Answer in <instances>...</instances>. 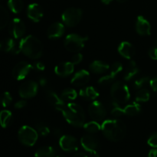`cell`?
I'll list each match as a JSON object with an SVG mask.
<instances>
[{
  "label": "cell",
  "instance_id": "obj_1",
  "mask_svg": "<svg viewBox=\"0 0 157 157\" xmlns=\"http://www.w3.org/2000/svg\"><path fill=\"white\" fill-rule=\"evenodd\" d=\"M101 131L108 140L119 142L125 137L127 127L120 120H106L101 125Z\"/></svg>",
  "mask_w": 157,
  "mask_h": 157
},
{
  "label": "cell",
  "instance_id": "obj_2",
  "mask_svg": "<svg viewBox=\"0 0 157 157\" xmlns=\"http://www.w3.org/2000/svg\"><path fill=\"white\" fill-rule=\"evenodd\" d=\"M61 112L69 124L75 127H84L85 124V113L79 104L68 103Z\"/></svg>",
  "mask_w": 157,
  "mask_h": 157
},
{
  "label": "cell",
  "instance_id": "obj_3",
  "mask_svg": "<svg viewBox=\"0 0 157 157\" xmlns=\"http://www.w3.org/2000/svg\"><path fill=\"white\" fill-rule=\"evenodd\" d=\"M21 52L28 58L38 59L42 56L43 45L41 41L33 35H28L19 41Z\"/></svg>",
  "mask_w": 157,
  "mask_h": 157
},
{
  "label": "cell",
  "instance_id": "obj_4",
  "mask_svg": "<svg viewBox=\"0 0 157 157\" xmlns=\"http://www.w3.org/2000/svg\"><path fill=\"white\" fill-rule=\"evenodd\" d=\"M110 95L113 102L119 105L127 104L130 98L129 87L122 81H116L113 83L110 87Z\"/></svg>",
  "mask_w": 157,
  "mask_h": 157
},
{
  "label": "cell",
  "instance_id": "obj_5",
  "mask_svg": "<svg viewBox=\"0 0 157 157\" xmlns=\"http://www.w3.org/2000/svg\"><path fill=\"white\" fill-rule=\"evenodd\" d=\"M88 40V37H83L78 34H69L64 39V47L71 52H79L85 45L86 41Z\"/></svg>",
  "mask_w": 157,
  "mask_h": 157
},
{
  "label": "cell",
  "instance_id": "obj_6",
  "mask_svg": "<svg viewBox=\"0 0 157 157\" xmlns=\"http://www.w3.org/2000/svg\"><path fill=\"white\" fill-rule=\"evenodd\" d=\"M18 137L21 144L26 147H33L38 140V133L29 126H23L18 130Z\"/></svg>",
  "mask_w": 157,
  "mask_h": 157
},
{
  "label": "cell",
  "instance_id": "obj_7",
  "mask_svg": "<svg viewBox=\"0 0 157 157\" xmlns=\"http://www.w3.org/2000/svg\"><path fill=\"white\" fill-rule=\"evenodd\" d=\"M83 12L81 9L78 8H68L61 15V19L63 23L67 27H75L78 25L81 21Z\"/></svg>",
  "mask_w": 157,
  "mask_h": 157
},
{
  "label": "cell",
  "instance_id": "obj_8",
  "mask_svg": "<svg viewBox=\"0 0 157 157\" xmlns=\"http://www.w3.org/2000/svg\"><path fill=\"white\" fill-rule=\"evenodd\" d=\"M88 113L90 117L95 121H102L107 117V109L104 104L98 101H94L89 105Z\"/></svg>",
  "mask_w": 157,
  "mask_h": 157
},
{
  "label": "cell",
  "instance_id": "obj_9",
  "mask_svg": "<svg viewBox=\"0 0 157 157\" xmlns=\"http://www.w3.org/2000/svg\"><path fill=\"white\" fill-rule=\"evenodd\" d=\"M123 71V64L121 62H115L111 65L110 74L103 76L98 80V84L101 86H107L113 84L115 78Z\"/></svg>",
  "mask_w": 157,
  "mask_h": 157
},
{
  "label": "cell",
  "instance_id": "obj_10",
  "mask_svg": "<svg viewBox=\"0 0 157 157\" xmlns=\"http://www.w3.org/2000/svg\"><path fill=\"white\" fill-rule=\"evenodd\" d=\"M38 90V85L35 81H27L20 86L18 94L21 98L24 99H29L36 96Z\"/></svg>",
  "mask_w": 157,
  "mask_h": 157
},
{
  "label": "cell",
  "instance_id": "obj_11",
  "mask_svg": "<svg viewBox=\"0 0 157 157\" xmlns=\"http://www.w3.org/2000/svg\"><path fill=\"white\" fill-rule=\"evenodd\" d=\"M33 65L26 61H21L14 67L12 70V76L17 81H21L29 75L33 69Z\"/></svg>",
  "mask_w": 157,
  "mask_h": 157
},
{
  "label": "cell",
  "instance_id": "obj_12",
  "mask_svg": "<svg viewBox=\"0 0 157 157\" xmlns=\"http://www.w3.org/2000/svg\"><path fill=\"white\" fill-rule=\"evenodd\" d=\"M9 31L10 35L15 39L21 38L25 32V23L20 18H14L9 22Z\"/></svg>",
  "mask_w": 157,
  "mask_h": 157
},
{
  "label": "cell",
  "instance_id": "obj_13",
  "mask_svg": "<svg viewBox=\"0 0 157 157\" xmlns=\"http://www.w3.org/2000/svg\"><path fill=\"white\" fill-rule=\"evenodd\" d=\"M59 146L61 150L67 153L75 152L78 149V143L75 137L71 135H63L60 137Z\"/></svg>",
  "mask_w": 157,
  "mask_h": 157
},
{
  "label": "cell",
  "instance_id": "obj_14",
  "mask_svg": "<svg viewBox=\"0 0 157 157\" xmlns=\"http://www.w3.org/2000/svg\"><path fill=\"white\" fill-rule=\"evenodd\" d=\"M0 51L17 55L21 52L19 42L18 43L13 38H6L0 41Z\"/></svg>",
  "mask_w": 157,
  "mask_h": 157
},
{
  "label": "cell",
  "instance_id": "obj_15",
  "mask_svg": "<svg viewBox=\"0 0 157 157\" xmlns=\"http://www.w3.org/2000/svg\"><path fill=\"white\" fill-rule=\"evenodd\" d=\"M90 79V75L87 71L86 70H80L77 71L71 78L72 85L75 87H82L88 84Z\"/></svg>",
  "mask_w": 157,
  "mask_h": 157
},
{
  "label": "cell",
  "instance_id": "obj_16",
  "mask_svg": "<svg viewBox=\"0 0 157 157\" xmlns=\"http://www.w3.org/2000/svg\"><path fill=\"white\" fill-rule=\"evenodd\" d=\"M81 144L83 148L88 153L97 151L99 146V143L96 137L91 134H86L81 137Z\"/></svg>",
  "mask_w": 157,
  "mask_h": 157
},
{
  "label": "cell",
  "instance_id": "obj_17",
  "mask_svg": "<svg viewBox=\"0 0 157 157\" xmlns=\"http://www.w3.org/2000/svg\"><path fill=\"white\" fill-rule=\"evenodd\" d=\"M27 15L32 21L38 22L43 18L42 8L38 3H32L27 8Z\"/></svg>",
  "mask_w": 157,
  "mask_h": 157
},
{
  "label": "cell",
  "instance_id": "obj_18",
  "mask_svg": "<svg viewBox=\"0 0 157 157\" xmlns=\"http://www.w3.org/2000/svg\"><path fill=\"white\" fill-rule=\"evenodd\" d=\"M46 98H47L49 104L53 106L56 110H59L60 112L66 106L65 101L61 97L58 96L55 92L52 91V90H48L46 92Z\"/></svg>",
  "mask_w": 157,
  "mask_h": 157
},
{
  "label": "cell",
  "instance_id": "obj_19",
  "mask_svg": "<svg viewBox=\"0 0 157 157\" xmlns=\"http://www.w3.org/2000/svg\"><path fill=\"white\" fill-rule=\"evenodd\" d=\"M136 31L140 35H150L151 34L150 21L142 15L138 16L136 21Z\"/></svg>",
  "mask_w": 157,
  "mask_h": 157
},
{
  "label": "cell",
  "instance_id": "obj_20",
  "mask_svg": "<svg viewBox=\"0 0 157 157\" xmlns=\"http://www.w3.org/2000/svg\"><path fill=\"white\" fill-rule=\"evenodd\" d=\"M75 70V64L71 61L61 62L56 65L55 72L57 75L60 77H67L73 74Z\"/></svg>",
  "mask_w": 157,
  "mask_h": 157
},
{
  "label": "cell",
  "instance_id": "obj_21",
  "mask_svg": "<svg viewBox=\"0 0 157 157\" xmlns=\"http://www.w3.org/2000/svg\"><path fill=\"white\" fill-rule=\"evenodd\" d=\"M65 32L64 25L61 22H55L51 25L47 31V35L51 39H55L62 36Z\"/></svg>",
  "mask_w": 157,
  "mask_h": 157
},
{
  "label": "cell",
  "instance_id": "obj_22",
  "mask_svg": "<svg viewBox=\"0 0 157 157\" xmlns=\"http://www.w3.org/2000/svg\"><path fill=\"white\" fill-rule=\"evenodd\" d=\"M118 52L126 59H132L135 55V48L129 41H123L118 46Z\"/></svg>",
  "mask_w": 157,
  "mask_h": 157
},
{
  "label": "cell",
  "instance_id": "obj_23",
  "mask_svg": "<svg viewBox=\"0 0 157 157\" xmlns=\"http://www.w3.org/2000/svg\"><path fill=\"white\" fill-rule=\"evenodd\" d=\"M139 72L140 68L138 67L137 64L136 63V61H130V63L127 64V67L126 68L125 72H124V81H131L132 79H133L139 74Z\"/></svg>",
  "mask_w": 157,
  "mask_h": 157
},
{
  "label": "cell",
  "instance_id": "obj_24",
  "mask_svg": "<svg viewBox=\"0 0 157 157\" xmlns=\"http://www.w3.org/2000/svg\"><path fill=\"white\" fill-rule=\"evenodd\" d=\"M79 95L86 101H94L99 97V93L94 87H86L81 89Z\"/></svg>",
  "mask_w": 157,
  "mask_h": 157
},
{
  "label": "cell",
  "instance_id": "obj_25",
  "mask_svg": "<svg viewBox=\"0 0 157 157\" xmlns=\"http://www.w3.org/2000/svg\"><path fill=\"white\" fill-rule=\"evenodd\" d=\"M90 70L93 73L101 75V74L105 73L107 71L110 70V65L104 61L97 60V61H93L90 64Z\"/></svg>",
  "mask_w": 157,
  "mask_h": 157
},
{
  "label": "cell",
  "instance_id": "obj_26",
  "mask_svg": "<svg viewBox=\"0 0 157 157\" xmlns=\"http://www.w3.org/2000/svg\"><path fill=\"white\" fill-rule=\"evenodd\" d=\"M124 114L129 117H133L139 114L141 112V106L138 102L132 103L124 107Z\"/></svg>",
  "mask_w": 157,
  "mask_h": 157
},
{
  "label": "cell",
  "instance_id": "obj_27",
  "mask_svg": "<svg viewBox=\"0 0 157 157\" xmlns=\"http://www.w3.org/2000/svg\"><path fill=\"white\" fill-rule=\"evenodd\" d=\"M55 150L54 147L45 146L38 149L35 153V157H55Z\"/></svg>",
  "mask_w": 157,
  "mask_h": 157
},
{
  "label": "cell",
  "instance_id": "obj_28",
  "mask_svg": "<svg viewBox=\"0 0 157 157\" xmlns=\"http://www.w3.org/2000/svg\"><path fill=\"white\" fill-rule=\"evenodd\" d=\"M12 120V114L11 111L7 110L0 112V125L3 128H6L10 125Z\"/></svg>",
  "mask_w": 157,
  "mask_h": 157
},
{
  "label": "cell",
  "instance_id": "obj_29",
  "mask_svg": "<svg viewBox=\"0 0 157 157\" xmlns=\"http://www.w3.org/2000/svg\"><path fill=\"white\" fill-rule=\"evenodd\" d=\"M9 23V14L7 9L0 5V30L3 29Z\"/></svg>",
  "mask_w": 157,
  "mask_h": 157
},
{
  "label": "cell",
  "instance_id": "obj_30",
  "mask_svg": "<svg viewBox=\"0 0 157 157\" xmlns=\"http://www.w3.org/2000/svg\"><path fill=\"white\" fill-rule=\"evenodd\" d=\"M150 98V93L148 89L141 88L139 89L136 94L135 99L136 101L138 103L141 102H147Z\"/></svg>",
  "mask_w": 157,
  "mask_h": 157
},
{
  "label": "cell",
  "instance_id": "obj_31",
  "mask_svg": "<svg viewBox=\"0 0 157 157\" xmlns=\"http://www.w3.org/2000/svg\"><path fill=\"white\" fill-rule=\"evenodd\" d=\"M84 129L89 133H95L101 130V125L98 121H90L88 123H86L84 125Z\"/></svg>",
  "mask_w": 157,
  "mask_h": 157
},
{
  "label": "cell",
  "instance_id": "obj_32",
  "mask_svg": "<svg viewBox=\"0 0 157 157\" xmlns=\"http://www.w3.org/2000/svg\"><path fill=\"white\" fill-rule=\"evenodd\" d=\"M8 6L13 13L18 14L22 11L24 4L22 0H9Z\"/></svg>",
  "mask_w": 157,
  "mask_h": 157
},
{
  "label": "cell",
  "instance_id": "obj_33",
  "mask_svg": "<svg viewBox=\"0 0 157 157\" xmlns=\"http://www.w3.org/2000/svg\"><path fill=\"white\" fill-rule=\"evenodd\" d=\"M78 97V93L75 89L67 88L64 89L61 94V98L64 101H72L75 100Z\"/></svg>",
  "mask_w": 157,
  "mask_h": 157
},
{
  "label": "cell",
  "instance_id": "obj_34",
  "mask_svg": "<svg viewBox=\"0 0 157 157\" xmlns=\"http://www.w3.org/2000/svg\"><path fill=\"white\" fill-rule=\"evenodd\" d=\"M150 77L148 76H143L140 78H137L133 82V87L136 90H139V89L143 88L144 86L147 85L148 83H150Z\"/></svg>",
  "mask_w": 157,
  "mask_h": 157
},
{
  "label": "cell",
  "instance_id": "obj_35",
  "mask_svg": "<svg viewBox=\"0 0 157 157\" xmlns=\"http://www.w3.org/2000/svg\"><path fill=\"white\" fill-rule=\"evenodd\" d=\"M12 101V95L10 94L9 92H4L0 97V103L2 106L4 107H9Z\"/></svg>",
  "mask_w": 157,
  "mask_h": 157
},
{
  "label": "cell",
  "instance_id": "obj_36",
  "mask_svg": "<svg viewBox=\"0 0 157 157\" xmlns=\"http://www.w3.org/2000/svg\"><path fill=\"white\" fill-rule=\"evenodd\" d=\"M36 129L38 131V134H40L42 136H46L50 133V129L48 126L43 123H40V124H36Z\"/></svg>",
  "mask_w": 157,
  "mask_h": 157
},
{
  "label": "cell",
  "instance_id": "obj_37",
  "mask_svg": "<svg viewBox=\"0 0 157 157\" xmlns=\"http://www.w3.org/2000/svg\"><path fill=\"white\" fill-rule=\"evenodd\" d=\"M113 108H112L111 111H110V113H111L112 116L114 117H118L122 116V115L124 114V109H123V107H121V105L116 104V103L113 102Z\"/></svg>",
  "mask_w": 157,
  "mask_h": 157
},
{
  "label": "cell",
  "instance_id": "obj_38",
  "mask_svg": "<svg viewBox=\"0 0 157 157\" xmlns=\"http://www.w3.org/2000/svg\"><path fill=\"white\" fill-rule=\"evenodd\" d=\"M147 144L153 148H157V132H155L150 135L147 140Z\"/></svg>",
  "mask_w": 157,
  "mask_h": 157
},
{
  "label": "cell",
  "instance_id": "obj_39",
  "mask_svg": "<svg viewBox=\"0 0 157 157\" xmlns=\"http://www.w3.org/2000/svg\"><path fill=\"white\" fill-rule=\"evenodd\" d=\"M83 60V55L82 54L79 53V52H77L75 55H74L71 58V62L73 63L74 64H78L82 61Z\"/></svg>",
  "mask_w": 157,
  "mask_h": 157
},
{
  "label": "cell",
  "instance_id": "obj_40",
  "mask_svg": "<svg viewBox=\"0 0 157 157\" xmlns=\"http://www.w3.org/2000/svg\"><path fill=\"white\" fill-rule=\"evenodd\" d=\"M149 56L151 59L153 60H157V46L154 45L153 47L150 48L149 50Z\"/></svg>",
  "mask_w": 157,
  "mask_h": 157
},
{
  "label": "cell",
  "instance_id": "obj_41",
  "mask_svg": "<svg viewBox=\"0 0 157 157\" xmlns=\"http://www.w3.org/2000/svg\"><path fill=\"white\" fill-rule=\"evenodd\" d=\"M33 67L36 69V70L39 71H44L45 69V65L41 61H36V63L34 64Z\"/></svg>",
  "mask_w": 157,
  "mask_h": 157
},
{
  "label": "cell",
  "instance_id": "obj_42",
  "mask_svg": "<svg viewBox=\"0 0 157 157\" xmlns=\"http://www.w3.org/2000/svg\"><path fill=\"white\" fill-rule=\"evenodd\" d=\"M26 104H27V102H26V101H25V100H21V101H17L16 103H15V107L16 109L24 108V107L26 106Z\"/></svg>",
  "mask_w": 157,
  "mask_h": 157
},
{
  "label": "cell",
  "instance_id": "obj_43",
  "mask_svg": "<svg viewBox=\"0 0 157 157\" xmlns=\"http://www.w3.org/2000/svg\"><path fill=\"white\" fill-rule=\"evenodd\" d=\"M150 87H151V88L153 89L154 91L157 92V76L153 78V79L150 80Z\"/></svg>",
  "mask_w": 157,
  "mask_h": 157
},
{
  "label": "cell",
  "instance_id": "obj_44",
  "mask_svg": "<svg viewBox=\"0 0 157 157\" xmlns=\"http://www.w3.org/2000/svg\"><path fill=\"white\" fill-rule=\"evenodd\" d=\"M48 84V80L46 79V78H44V77H41L39 79V84L41 86V87H45Z\"/></svg>",
  "mask_w": 157,
  "mask_h": 157
},
{
  "label": "cell",
  "instance_id": "obj_45",
  "mask_svg": "<svg viewBox=\"0 0 157 157\" xmlns=\"http://www.w3.org/2000/svg\"><path fill=\"white\" fill-rule=\"evenodd\" d=\"M148 157H157V149H152V150L149 152Z\"/></svg>",
  "mask_w": 157,
  "mask_h": 157
},
{
  "label": "cell",
  "instance_id": "obj_46",
  "mask_svg": "<svg viewBox=\"0 0 157 157\" xmlns=\"http://www.w3.org/2000/svg\"><path fill=\"white\" fill-rule=\"evenodd\" d=\"M72 157H88V156L86 153L81 152V153H78L76 154H75Z\"/></svg>",
  "mask_w": 157,
  "mask_h": 157
},
{
  "label": "cell",
  "instance_id": "obj_47",
  "mask_svg": "<svg viewBox=\"0 0 157 157\" xmlns=\"http://www.w3.org/2000/svg\"><path fill=\"white\" fill-rule=\"evenodd\" d=\"M53 133H54V135L59 136H61V130L58 128H55V129H54Z\"/></svg>",
  "mask_w": 157,
  "mask_h": 157
},
{
  "label": "cell",
  "instance_id": "obj_48",
  "mask_svg": "<svg viewBox=\"0 0 157 157\" xmlns=\"http://www.w3.org/2000/svg\"><path fill=\"white\" fill-rule=\"evenodd\" d=\"M90 153V157H100L99 153H98L97 151L90 152V153Z\"/></svg>",
  "mask_w": 157,
  "mask_h": 157
},
{
  "label": "cell",
  "instance_id": "obj_49",
  "mask_svg": "<svg viewBox=\"0 0 157 157\" xmlns=\"http://www.w3.org/2000/svg\"><path fill=\"white\" fill-rule=\"evenodd\" d=\"M101 2L104 5H109L113 2V0H101Z\"/></svg>",
  "mask_w": 157,
  "mask_h": 157
},
{
  "label": "cell",
  "instance_id": "obj_50",
  "mask_svg": "<svg viewBox=\"0 0 157 157\" xmlns=\"http://www.w3.org/2000/svg\"><path fill=\"white\" fill-rule=\"evenodd\" d=\"M119 2H127V0H117Z\"/></svg>",
  "mask_w": 157,
  "mask_h": 157
},
{
  "label": "cell",
  "instance_id": "obj_51",
  "mask_svg": "<svg viewBox=\"0 0 157 157\" xmlns=\"http://www.w3.org/2000/svg\"><path fill=\"white\" fill-rule=\"evenodd\" d=\"M56 157H65V156H63V155H58V156H57Z\"/></svg>",
  "mask_w": 157,
  "mask_h": 157
},
{
  "label": "cell",
  "instance_id": "obj_52",
  "mask_svg": "<svg viewBox=\"0 0 157 157\" xmlns=\"http://www.w3.org/2000/svg\"><path fill=\"white\" fill-rule=\"evenodd\" d=\"M155 45H156V46H157V38H156V41H155Z\"/></svg>",
  "mask_w": 157,
  "mask_h": 157
}]
</instances>
